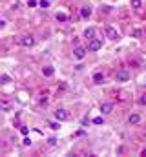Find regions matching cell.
Masks as SVG:
<instances>
[{"instance_id":"cell-2","label":"cell","mask_w":146,"mask_h":157,"mask_svg":"<svg viewBox=\"0 0 146 157\" xmlns=\"http://www.w3.org/2000/svg\"><path fill=\"white\" fill-rule=\"evenodd\" d=\"M86 53H88V48H84V46H75L73 48V57L79 59V60H82L86 57Z\"/></svg>"},{"instance_id":"cell-25","label":"cell","mask_w":146,"mask_h":157,"mask_svg":"<svg viewBox=\"0 0 146 157\" xmlns=\"http://www.w3.org/2000/svg\"><path fill=\"white\" fill-rule=\"evenodd\" d=\"M28 6H29V7H35V6H36V0H29V2H28Z\"/></svg>"},{"instance_id":"cell-21","label":"cell","mask_w":146,"mask_h":157,"mask_svg":"<svg viewBox=\"0 0 146 157\" xmlns=\"http://www.w3.org/2000/svg\"><path fill=\"white\" fill-rule=\"evenodd\" d=\"M48 144H49V146H55V144H57V139H55V137H49V139H48Z\"/></svg>"},{"instance_id":"cell-16","label":"cell","mask_w":146,"mask_h":157,"mask_svg":"<svg viewBox=\"0 0 146 157\" xmlns=\"http://www.w3.org/2000/svg\"><path fill=\"white\" fill-rule=\"evenodd\" d=\"M59 22H66L68 20V15H64V13H57V17H55Z\"/></svg>"},{"instance_id":"cell-15","label":"cell","mask_w":146,"mask_h":157,"mask_svg":"<svg viewBox=\"0 0 146 157\" xmlns=\"http://www.w3.org/2000/svg\"><path fill=\"white\" fill-rule=\"evenodd\" d=\"M132 37H133V39H141V37H143V29H137V28L132 29Z\"/></svg>"},{"instance_id":"cell-6","label":"cell","mask_w":146,"mask_h":157,"mask_svg":"<svg viewBox=\"0 0 146 157\" xmlns=\"http://www.w3.org/2000/svg\"><path fill=\"white\" fill-rule=\"evenodd\" d=\"M128 78H130V73L126 70H119L117 75H115V80L117 82H128Z\"/></svg>"},{"instance_id":"cell-5","label":"cell","mask_w":146,"mask_h":157,"mask_svg":"<svg viewBox=\"0 0 146 157\" xmlns=\"http://www.w3.org/2000/svg\"><path fill=\"white\" fill-rule=\"evenodd\" d=\"M20 44H22L24 48H31V46L35 44V37H33V35H24V37L20 39Z\"/></svg>"},{"instance_id":"cell-4","label":"cell","mask_w":146,"mask_h":157,"mask_svg":"<svg viewBox=\"0 0 146 157\" xmlns=\"http://www.w3.org/2000/svg\"><path fill=\"white\" fill-rule=\"evenodd\" d=\"M102 48V40L101 39H91L88 42V51H99Z\"/></svg>"},{"instance_id":"cell-1","label":"cell","mask_w":146,"mask_h":157,"mask_svg":"<svg viewBox=\"0 0 146 157\" xmlns=\"http://www.w3.org/2000/svg\"><path fill=\"white\" fill-rule=\"evenodd\" d=\"M55 119L60 121V122H64V121H70L71 119V113L68 110H64V108H59V110H55Z\"/></svg>"},{"instance_id":"cell-17","label":"cell","mask_w":146,"mask_h":157,"mask_svg":"<svg viewBox=\"0 0 146 157\" xmlns=\"http://www.w3.org/2000/svg\"><path fill=\"white\" fill-rule=\"evenodd\" d=\"M104 122V117H95L93 119V124H102Z\"/></svg>"},{"instance_id":"cell-13","label":"cell","mask_w":146,"mask_h":157,"mask_svg":"<svg viewBox=\"0 0 146 157\" xmlns=\"http://www.w3.org/2000/svg\"><path fill=\"white\" fill-rule=\"evenodd\" d=\"M102 80H104V75H102V73H95V75H93V82H95V84H102Z\"/></svg>"},{"instance_id":"cell-3","label":"cell","mask_w":146,"mask_h":157,"mask_svg":"<svg viewBox=\"0 0 146 157\" xmlns=\"http://www.w3.org/2000/svg\"><path fill=\"white\" fill-rule=\"evenodd\" d=\"M106 37H108L110 40H113V42H119V40H121V33H119L115 28L108 26V28H106Z\"/></svg>"},{"instance_id":"cell-18","label":"cell","mask_w":146,"mask_h":157,"mask_svg":"<svg viewBox=\"0 0 146 157\" xmlns=\"http://www.w3.org/2000/svg\"><path fill=\"white\" fill-rule=\"evenodd\" d=\"M40 7H49V0H40Z\"/></svg>"},{"instance_id":"cell-14","label":"cell","mask_w":146,"mask_h":157,"mask_svg":"<svg viewBox=\"0 0 146 157\" xmlns=\"http://www.w3.org/2000/svg\"><path fill=\"white\" fill-rule=\"evenodd\" d=\"M9 82H11V77H9V75H6V73H4V75L0 77V84H2V86H7Z\"/></svg>"},{"instance_id":"cell-11","label":"cell","mask_w":146,"mask_h":157,"mask_svg":"<svg viewBox=\"0 0 146 157\" xmlns=\"http://www.w3.org/2000/svg\"><path fill=\"white\" fill-rule=\"evenodd\" d=\"M42 73H44L46 77H53V73H55V70H53L51 66H46V68H42Z\"/></svg>"},{"instance_id":"cell-12","label":"cell","mask_w":146,"mask_h":157,"mask_svg":"<svg viewBox=\"0 0 146 157\" xmlns=\"http://www.w3.org/2000/svg\"><path fill=\"white\" fill-rule=\"evenodd\" d=\"M130 6L133 9H141L143 7V0H130Z\"/></svg>"},{"instance_id":"cell-10","label":"cell","mask_w":146,"mask_h":157,"mask_svg":"<svg viewBox=\"0 0 146 157\" xmlns=\"http://www.w3.org/2000/svg\"><path fill=\"white\" fill-rule=\"evenodd\" d=\"M84 37L88 40L95 39V28H86V29H84Z\"/></svg>"},{"instance_id":"cell-22","label":"cell","mask_w":146,"mask_h":157,"mask_svg":"<svg viewBox=\"0 0 146 157\" xmlns=\"http://www.w3.org/2000/svg\"><path fill=\"white\" fill-rule=\"evenodd\" d=\"M139 104H141V106H146V95H141V97H139Z\"/></svg>"},{"instance_id":"cell-23","label":"cell","mask_w":146,"mask_h":157,"mask_svg":"<svg viewBox=\"0 0 146 157\" xmlns=\"http://www.w3.org/2000/svg\"><path fill=\"white\" fill-rule=\"evenodd\" d=\"M28 132H29L28 126H20V133H22V135H28Z\"/></svg>"},{"instance_id":"cell-8","label":"cell","mask_w":146,"mask_h":157,"mask_svg":"<svg viewBox=\"0 0 146 157\" xmlns=\"http://www.w3.org/2000/svg\"><path fill=\"white\" fill-rule=\"evenodd\" d=\"M139 122H141V115H139V113H132V115L128 117V124H133V126H135V124H139Z\"/></svg>"},{"instance_id":"cell-9","label":"cell","mask_w":146,"mask_h":157,"mask_svg":"<svg viewBox=\"0 0 146 157\" xmlns=\"http://www.w3.org/2000/svg\"><path fill=\"white\" fill-rule=\"evenodd\" d=\"M80 17H82V18H90V17H91V7H90V6H84V7L80 9Z\"/></svg>"},{"instance_id":"cell-19","label":"cell","mask_w":146,"mask_h":157,"mask_svg":"<svg viewBox=\"0 0 146 157\" xmlns=\"http://www.w3.org/2000/svg\"><path fill=\"white\" fill-rule=\"evenodd\" d=\"M59 122H60V121H59ZM59 122H49L51 130H59V128H60V124H59Z\"/></svg>"},{"instance_id":"cell-24","label":"cell","mask_w":146,"mask_h":157,"mask_svg":"<svg viewBox=\"0 0 146 157\" xmlns=\"http://www.w3.org/2000/svg\"><path fill=\"white\" fill-rule=\"evenodd\" d=\"M2 108H4V112H7V110H9V104H7L6 101H2Z\"/></svg>"},{"instance_id":"cell-7","label":"cell","mask_w":146,"mask_h":157,"mask_svg":"<svg viewBox=\"0 0 146 157\" xmlns=\"http://www.w3.org/2000/svg\"><path fill=\"white\" fill-rule=\"evenodd\" d=\"M113 112V104L111 102H101V113L102 115H110Z\"/></svg>"},{"instance_id":"cell-26","label":"cell","mask_w":146,"mask_h":157,"mask_svg":"<svg viewBox=\"0 0 146 157\" xmlns=\"http://www.w3.org/2000/svg\"><path fill=\"white\" fill-rule=\"evenodd\" d=\"M141 155H144V157H146V148L143 150V152H141Z\"/></svg>"},{"instance_id":"cell-20","label":"cell","mask_w":146,"mask_h":157,"mask_svg":"<svg viewBox=\"0 0 146 157\" xmlns=\"http://www.w3.org/2000/svg\"><path fill=\"white\" fill-rule=\"evenodd\" d=\"M22 144H24V146H29V144H31V139H29V137H24V139H22Z\"/></svg>"}]
</instances>
